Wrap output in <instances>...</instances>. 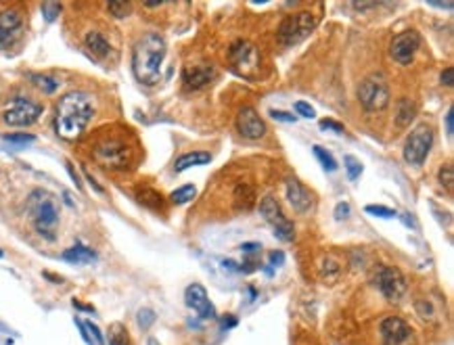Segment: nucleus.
Here are the masks:
<instances>
[{
  "mask_svg": "<svg viewBox=\"0 0 454 345\" xmlns=\"http://www.w3.org/2000/svg\"><path fill=\"white\" fill-rule=\"evenodd\" d=\"M212 161V155L205 153V151H191V153H184L176 159L174 163V170L176 172H184L189 168H197V166H207Z\"/></svg>",
  "mask_w": 454,
  "mask_h": 345,
  "instance_id": "nucleus-22",
  "label": "nucleus"
},
{
  "mask_svg": "<svg viewBox=\"0 0 454 345\" xmlns=\"http://www.w3.org/2000/svg\"><path fill=\"white\" fill-rule=\"evenodd\" d=\"M321 130H331V132H335V134H344V132H346L344 124H339V122H335V119H321Z\"/></svg>",
  "mask_w": 454,
  "mask_h": 345,
  "instance_id": "nucleus-39",
  "label": "nucleus"
},
{
  "mask_svg": "<svg viewBox=\"0 0 454 345\" xmlns=\"http://www.w3.org/2000/svg\"><path fill=\"white\" fill-rule=\"evenodd\" d=\"M107 8L113 17H126L132 10V4L130 2H109Z\"/></svg>",
  "mask_w": 454,
  "mask_h": 345,
  "instance_id": "nucleus-33",
  "label": "nucleus"
},
{
  "mask_svg": "<svg viewBox=\"0 0 454 345\" xmlns=\"http://www.w3.org/2000/svg\"><path fill=\"white\" fill-rule=\"evenodd\" d=\"M138 325H140V329H149L153 323H155V312L153 310H149V308H142V310H138Z\"/></svg>",
  "mask_w": 454,
  "mask_h": 345,
  "instance_id": "nucleus-36",
  "label": "nucleus"
},
{
  "mask_svg": "<svg viewBox=\"0 0 454 345\" xmlns=\"http://www.w3.org/2000/svg\"><path fill=\"white\" fill-rule=\"evenodd\" d=\"M295 113H298V115H302V117H308V119L316 117V111H314V107H312L310 103H304V101H298V103H295Z\"/></svg>",
  "mask_w": 454,
  "mask_h": 345,
  "instance_id": "nucleus-37",
  "label": "nucleus"
},
{
  "mask_svg": "<svg viewBox=\"0 0 454 345\" xmlns=\"http://www.w3.org/2000/svg\"><path fill=\"white\" fill-rule=\"evenodd\" d=\"M166 52H168V46H166L163 36H159L155 31L145 34L134 44V50H132L134 78L145 86L157 84L161 78V65H163Z\"/></svg>",
  "mask_w": 454,
  "mask_h": 345,
  "instance_id": "nucleus-2",
  "label": "nucleus"
},
{
  "mask_svg": "<svg viewBox=\"0 0 454 345\" xmlns=\"http://www.w3.org/2000/svg\"><path fill=\"white\" fill-rule=\"evenodd\" d=\"M358 101L367 111H383L390 105V86L386 78L379 73L365 78L358 88Z\"/></svg>",
  "mask_w": 454,
  "mask_h": 345,
  "instance_id": "nucleus-6",
  "label": "nucleus"
},
{
  "mask_svg": "<svg viewBox=\"0 0 454 345\" xmlns=\"http://www.w3.org/2000/svg\"><path fill=\"white\" fill-rule=\"evenodd\" d=\"M94 117V98L84 90L63 94L54 107V132L65 140H75Z\"/></svg>",
  "mask_w": 454,
  "mask_h": 345,
  "instance_id": "nucleus-1",
  "label": "nucleus"
},
{
  "mask_svg": "<svg viewBox=\"0 0 454 345\" xmlns=\"http://www.w3.org/2000/svg\"><path fill=\"white\" fill-rule=\"evenodd\" d=\"M442 84H444V86H448V88H451V86L454 84V69H453V67H446V69H444V73H442Z\"/></svg>",
  "mask_w": 454,
  "mask_h": 345,
  "instance_id": "nucleus-43",
  "label": "nucleus"
},
{
  "mask_svg": "<svg viewBox=\"0 0 454 345\" xmlns=\"http://www.w3.org/2000/svg\"><path fill=\"white\" fill-rule=\"evenodd\" d=\"M237 130L243 138L258 140L266 134V124L254 107H243L237 115Z\"/></svg>",
  "mask_w": 454,
  "mask_h": 345,
  "instance_id": "nucleus-14",
  "label": "nucleus"
},
{
  "mask_svg": "<svg viewBox=\"0 0 454 345\" xmlns=\"http://www.w3.org/2000/svg\"><path fill=\"white\" fill-rule=\"evenodd\" d=\"M29 80H31V84H34L36 88H40L44 94H52V92L59 88V82H57L54 78H50V75H44V73H34V75H29Z\"/></svg>",
  "mask_w": 454,
  "mask_h": 345,
  "instance_id": "nucleus-26",
  "label": "nucleus"
},
{
  "mask_svg": "<svg viewBox=\"0 0 454 345\" xmlns=\"http://www.w3.org/2000/svg\"><path fill=\"white\" fill-rule=\"evenodd\" d=\"M84 46H86V50L94 57V59H107L109 57V52H111V44H109V40H107V36L103 34V31H98V29H92V31H88L86 36H84Z\"/></svg>",
  "mask_w": 454,
  "mask_h": 345,
  "instance_id": "nucleus-20",
  "label": "nucleus"
},
{
  "mask_svg": "<svg viewBox=\"0 0 454 345\" xmlns=\"http://www.w3.org/2000/svg\"><path fill=\"white\" fill-rule=\"evenodd\" d=\"M216 78V71L210 65H186L182 71V82L191 90H199L207 86Z\"/></svg>",
  "mask_w": 454,
  "mask_h": 345,
  "instance_id": "nucleus-17",
  "label": "nucleus"
},
{
  "mask_svg": "<svg viewBox=\"0 0 454 345\" xmlns=\"http://www.w3.org/2000/svg\"><path fill=\"white\" fill-rule=\"evenodd\" d=\"M65 168H67V172H69V176H71V180H73V184H75V186L82 191V182H80V176H78V172L73 170V163H69V161H67V163H65Z\"/></svg>",
  "mask_w": 454,
  "mask_h": 345,
  "instance_id": "nucleus-45",
  "label": "nucleus"
},
{
  "mask_svg": "<svg viewBox=\"0 0 454 345\" xmlns=\"http://www.w3.org/2000/svg\"><path fill=\"white\" fill-rule=\"evenodd\" d=\"M258 193L251 182H237L230 193V203L237 212H249L256 205Z\"/></svg>",
  "mask_w": 454,
  "mask_h": 345,
  "instance_id": "nucleus-19",
  "label": "nucleus"
},
{
  "mask_svg": "<svg viewBox=\"0 0 454 345\" xmlns=\"http://www.w3.org/2000/svg\"><path fill=\"white\" fill-rule=\"evenodd\" d=\"M314 27H316V15L312 10L293 13V15H289L281 23V27H279V40L285 46H293V44L302 42L304 38H308Z\"/></svg>",
  "mask_w": 454,
  "mask_h": 345,
  "instance_id": "nucleus-5",
  "label": "nucleus"
},
{
  "mask_svg": "<svg viewBox=\"0 0 454 345\" xmlns=\"http://www.w3.org/2000/svg\"><path fill=\"white\" fill-rule=\"evenodd\" d=\"M446 134H448V136L453 138V134H454V111H453V107H451V109H448V113H446Z\"/></svg>",
  "mask_w": 454,
  "mask_h": 345,
  "instance_id": "nucleus-44",
  "label": "nucleus"
},
{
  "mask_svg": "<svg viewBox=\"0 0 454 345\" xmlns=\"http://www.w3.org/2000/svg\"><path fill=\"white\" fill-rule=\"evenodd\" d=\"M195 195H197V189H195L193 184H184V186L176 189V191L170 195V201H172L174 205H184V203L193 201Z\"/></svg>",
  "mask_w": 454,
  "mask_h": 345,
  "instance_id": "nucleus-27",
  "label": "nucleus"
},
{
  "mask_svg": "<svg viewBox=\"0 0 454 345\" xmlns=\"http://www.w3.org/2000/svg\"><path fill=\"white\" fill-rule=\"evenodd\" d=\"M63 260L69 264H94L98 260L96 251L86 245H73L63 251Z\"/></svg>",
  "mask_w": 454,
  "mask_h": 345,
  "instance_id": "nucleus-21",
  "label": "nucleus"
},
{
  "mask_svg": "<svg viewBox=\"0 0 454 345\" xmlns=\"http://www.w3.org/2000/svg\"><path fill=\"white\" fill-rule=\"evenodd\" d=\"M373 281H375V287L381 291V295L388 302H400L407 295V289H409L407 279L396 266H388V264L377 266Z\"/></svg>",
  "mask_w": 454,
  "mask_h": 345,
  "instance_id": "nucleus-9",
  "label": "nucleus"
},
{
  "mask_svg": "<svg viewBox=\"0 0 454 345\" xmlns=\"http://www.w3.org/2000/svg\"><path fill=\"white\" fill-rule=\"evenodd\" d=\"M421 48V34L417 29H407L400 31L398 36H394L392 44H390V54L396 63L400 65H409L415 54Z\"/></svg>",
  "mask_w": 454,
  "mask_h": 345,
  "instance_id": "nucleus-12",
  "label": "nucleus"
},
{
  "mask_svg": "<svg viewBox=\"0 0 454 345\" xmlns=\"http://www.w3.org/2000/svg\"><path fill=\"white\" fill-rule=\"evenodd\" d=\"M260 214L262 218L272 226L274 230V237L283 243H291L295 239V226L285 218L279 201L274 197H264L262 203H260Z\"/></svg>",
  "mask_w": 454,
  "mask_h": 345,
  "instance_id": "nucleus-10",
  "label": "nucleus"
},
{
  "mask_svg": "<svg viewBox=\"0 0 454 345\" xmlns=\"http://www.w3.org/2000/svg\"><path fill=\"white\" fill-rule=\"evenodd\" d=\"M109 345H130V339H128V335H126V329H124V327L115 325V327L111 329V335H109Z\"/></svg>",
  "mask_w": 454,
  "mask_h": 345,
  "instance_id": "nucleus-32",
  "label": "nucleus"
},
{
  "mask_svg": "<svg viewBox=\"0 0 454 345\" xmlns=\"http://www.w3.org/2000/svg\"><path fill=\"white\" fill-rule=\"evenodd\" d=\"M184 302L191 310H195L203 321H210V318H216V308L214 304L210 302V295L205 291V287H201L199 283H193L186 287L184 291Z\"/></svg>",
  "mask_w": 454,
  "mask_h": 345,
  "instance_id": "nucleus-15",
  "label": "nucleus"
},
{
  "mask_svg": "<svg viewBox=\"0 0 454 345\" xmlns=\"http://www.w3.org/2000/svg\"><path fill=\"white\" fill-rule=\"evenodd\" d=\"M432 6H438V8H448V10H453V2H430Z\"/></svg>",
  "mask_w": 454,
  "mask_h": 345,
  "instance_id": "nucleus-46",
  "label": "nucleus"
},
{
  "mask_svg": "<svg viewBox=\"0 0 454 345\" xmlns=\"http://www.w3.org/2000/svg\"><path fill=\"white\" fill-rule=\"evenodd\" d=\"M365 212L367 214H371V216H377V218H396L398 214H396V210H392V207H386V205H367L365 207Z\"/></svg>",
  "mask_w": 454,
  "mask_h": 345,
  "instance_id": "nucleus-31",
  "label": "nucleus"
},
{
  "mask_svg": "<svg viewBox=\"0 0 454 345\" xmlns=\"http://www.w3.org/2000/svg\"><path fill=\"white\" fill-rule=\"evenodd\" d=\"M235 325H237L235 318H224V321H222V327H224V329H230V327H235Z\"/></svg>",
  "mask_w": 454,
  "mask_h": 345,
  "instance_id": "nucleus-47",
  "label": "nucleus"
},
{
  "mask_svg": "<svg viewBox=\"0 0 454 345\" xmlns=\"http://www.w3.org/2000/svg\"><path fill=\"white\" fill-rule=\"evenodd\" d=\"M27 214L34 222V228L48 241L54 239L59 226V203L54 195L44 189H36L27 197Z\"/></svg>",
  "mask_w": 454,
  "mask_h": 345,
  "instance_id": "nucleus-4",
  "label": "nucleus"
},
{
  "mask_svg": "<svg viewBox=\"0 0 454 345\" xmlns=\"http://www.w3.org/2000/svg\"><path fill=\"white\" fill-rule=\"evenodd\" d=\"M40 8H42V15H44L46 21H54L57 15L61 13V4L59 2H44Z\"/></svg>",
  "mask_w": 454,
  "mask_h": 345,
  "instance_id": "nucleus-35",
  "label": "nucleus"
},
{
  "mask_svg": "<svg viewBox=\"0 0 454 345\" xmlns=\"http://www.w3.org/2000/svg\"><path fill=\"white\" fill-rule=\"evenodd\" d=\"M228 59L237 69V73H241L247 80H254L260 73V65H262L260 50L247 40H237L228 50Z\"/></svg>",
  "mask_w": 454,
  "mask_h": 345,
  "instance_id": "nucleus-7",
  "label": "nucleus"
},
{
  "mask_svg": "<svg viewBox=\"0 0 454 345\" xmlns=\"http://www.w3.org/2000/svg\"><path fill=\"white\" fill-rule=\"evenodd\" d=\"M40 115H42V105L40 103H36V101H31L27 96H15L6 105V109L2 113V119L8 126L25 128V126L36 124Z\"/></svg>",
  "mask_w": 454,
  "mask_h": 345,
  "instance_id": "nucleus-8",
  "label": "nucleus"
},
{
  "mask_svg": "<svg viewBox=\"0 0 454 345\" xmlns=\"http://www.w3.org/2000/svg\"><path fill=\"white\" fill-rule=\"evenodd\" d=\"M149 345H159V342L157 339H149Z\"/></svg>",
  "mask_w": 454,
  "mask_h": 345,
  "instance_id": "nucleus-48",
  "label": "nucleus"
},
{
  "mask_svg": "<svg viewBox=\"0 0 454 345\" xmlns=\"http://www.w3.org/2000/svg\"><path fill=\"white\" fill-rule=\"evenodd\" d=\"M321 270H323V279H325L327 283H333V281H337L339 274H342V262H339L335 256H327V258L323 260Z\"/></svg>",
  "mask_w": 454,
  "mask_h": 345,
  "instance_id": "nucleus-25",
  "label": "nucleus"
},
{
  "mask_svg": "<svg viewBox=\"0 0 454 345\" xmlns=\"http://www.w3.org/2000/svg\"><path fill=\"white\" fill-rule=\"evenodd\" d=\"M136 197H138V201L142 203V205H147V207H151V210H155V212H161L163 210V197H161V193H157V191H153V189H140L138 193H136Z\"/></svg>",
  "mask_w": 454,
  "mask_h": 345,
  "instance_id": "nucleus-24",
  "label": "nucleus"
},
{
  "mask_svg": "<svg viewBox=\"0 0 454 345\" xmlns=\"http://www.w3.org/2000/svg\"><path fill=\"white\" fill-rule=\"evenodd\" d=\"M383 345H415L413 327L400 316H388L379 325Z\"/></svg>",
  "mask_w": 454,
  "mask_h": 345,
  "instance_id": "nucleus-13",
  "label": "nucleus"
},
{
  "mask_svg": "<svg viewBox=\"0 0 454 345\" xmlns=\"http://www.w3.org/2000/svg\"><path fill=\"white\" fill-rule=\"evenodd\" d=\"M285 264V254L283 251H272L270 254V266H283Z\"/></svg>",
  "mask_w": 454,
  "mask_h": 345,
  "instance_id": "nucleus-42",
  "label": "nucleus"
},
{
  "mask_svg": "<svg viewBox=\"0 0 454 345\" xmlns=\"http://www.w3.org/2000/svg\"><path fill=\"white\" fill-rule=\"evenodd\" d=\"M312 151H314V157L321 161V166H323L327 172H335V170H337V161H335V157H333L327 149H323L321 145H314Z\"/></svg>",
  "mask_w": 454,
  "mask_h": 345,
  "instance_id": "nucleus-29",
  "label": "nucleus"
},
{
  "mask_svg": "<svg viewBox=\"0 0 454 345\" xmlns=\"http://www.w3.org/2000/svg\"><path fill=\"white\" fill-rule=\"evenodd\" d=\"M344 166H346V172H348V178L350 180H358L360 178V174H363V163H360V159H356L354 155H346L344 157Z\"/></svg>",
  "mask_w": 454,
  "mask_h": 345,
  "instance_id": "nucleus-30",
  "label": "nucleus"
},
{
  "mask_svg": "<svg viewBox=\"0 0 454 345\" xmlns=\"http://www.w3.org/2000/svg\"><path fill=\"white\" fill-rule=\"evenodd\" d=\"M350 212H352L350 203H337V207H335V218H337V220H346V218L350 216Z\"/></svg>",
  "mask_w": 454,
  "mask_h": 345,
  "instance_id": "nucleus-40",
  "label": "nucleus"
},
{
  "mask_svg": "<svg viewBox=\"0 0 454 345\" xmlns=\"http://www.w3.org/2000/svg\"><path fill=\"white\" fill-rule=\"evenodd\" d=\"M2 256H4V251H2V249H0V258H2Z\"/></svg>",
  "mask_w": 454,
  "mask_h": 345,
  "instance_id": "nucleus-49",
  "label": "nucleus"
},
{
  "mask_svg": "<svg viewBox=\"0 0 454 345\" xmlns=\"http://www.w3.org/2000/svg\"><path fill=\"white\" fill-rule=\"evenodd\" d=\"M287 199H289L291 207L298 214H306L312 207V195H310V191L300 180H295V178L287 180Z\"/></svg>",
  "mask_w": 454,
  "mask_h": 345,
  "instance_id": "nucleus-18",
  "label": "nucleus"
},
{
  "mask_svg": "<svg viewBox=\"0 0 454 345\" xmlns=\"http://www.w3.org/2000/svg\"><path fill=\"white\" fill-rule=\"evenodd\" d=\"M432 145H434V130L427 124L417 126L411 132V136H409V140L404 145V159H407V163L421 166L427 159V155L432 151Z\"/></svg>",
  "mask_w": 454,
  "mask_h": 345,
  "instance_id": "nucleus-11",
  "label": "nucleus"
},
{
  "mask_svg": "<svg viewBox=\"0 0 454 345\" xmlns=\"http://www.w3.org/2000/svg\"><path fill=\"white\" fill-rule=\"evenodd\" d=\"M270 117L277 119V122H285V124H293L298 122V115H291L287 111H279V109H270Z\"/></svg>",
  "mask_w": 454,
  "mask_h": 345,
  "instance_id": "nucleus-38",
  "label": "nucleus"
},
{
  "mask_svg": "<svg viewBox=\"0 0 454 345\" xmlns=\"http://www.w3.org/2000/svg\"><path fill=\"white\" fill-rule=\"evenodd\" d=\"M23 27V15L17 8H6L0 13V50L15 44Z\"/></svg>",
  "mask_w": 454,
  "mask_h": 345,
  "instance_id": "nucleus-16",
  "label": "nucleus"
},
{
  "mask_svg": "<svg viewBox=\"0 0 454 345\" xmlns=\"http://www.w3.org/2000/svg\"><path fill=\"white\" fill-rule=\"evenodd\" d=\"M440 182H442V186H446L448 191H453V182H454V170H453V163H446V166H442V170H440Z\"/></svg>",
  "mask_w": 454,
  "mask_h": 345,
  "instance_id": "nucleus-34",
  "label": "nucleus"
},
{
  "mask_svg": "<svg viewBox=\"0 0 454 345\" xmlns=\"http://www.w3.org/2000/svg\"><path fill=\"white\" fill-rule=\"evenodd\" d=\"M239 249H241L245 256H254V254H260V251H262V245H260V243H243Z\"/></svg>",
  "mask_w": 454,
  "mask_h": 345,
  "instance_id": "nucleus-41",
  "label": "nucleus"
},
{
  "mask_svg": "<svg viewBox=\"0 0 454 345\" xmlns=\"http://www.w3.org/2000/svg\"><path fill=\"white\" fill-rule=\"evenodd\" d=\"M417 115V105L411 101V98H400L398 101V111H396V122L400 128H407L411 126V122L415 119Z\"/></svg>",
  "mask_w": 454,
  "mask_h": 345,
  "instance_id": "nucleus-23",
  "label": "nucleus"
},
{
  "mask_svg": "<svg viewBox=\"0 0 454 345\" xmlns=\"http://www.w3.org/2000/svg\"><path fill=\"white\" fill-rule=\"evenodd\" d=\"M2 142H6L10 149H23V147L36 142V136H34V134H25V132H19V134H6V136H2Z\"/></svg>",
  "mask_w": 454,
  "mask_h": 345,
  "instance_id": "nucleus-28",
  "label": "nucleus"
},
{
  "mask_svg": "<svg viewBox=\"0 0 454 345\" xmlns=\"http://www.w3.org/2000/svg\"><path fill=\"white\" fill-rule=\"evenodd\" d=\"M92 157L105 170H128L136 159V149L124 134H101L92 147Z\"/></svg>",
  "mask_w": 454,
  "mask_h": 345,
  "instance_id": "nucleus-3",
  "label": "nucleus"
}]
</instances>
